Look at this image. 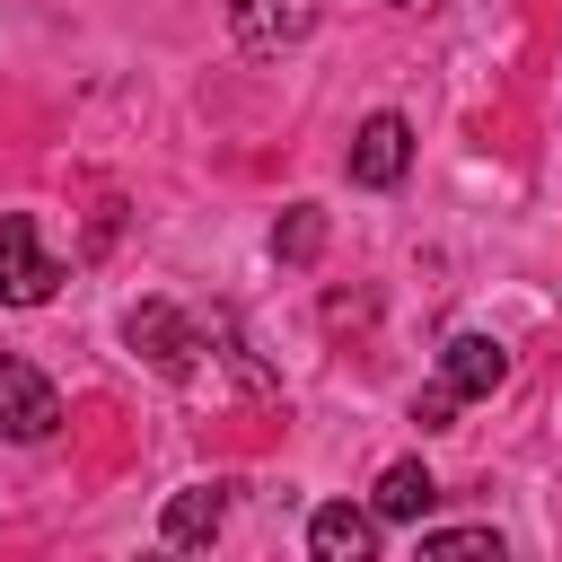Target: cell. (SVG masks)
<instances>
[{"mask_svg":"<svg viewBox=\"0 0 562 562\" xmlns=\"http://www.w3.org/2000/svg\"><path fill=\"white\" fill-rule=\"evenodd\" d=\"M316 9L325 0H228V26H237V44L246 53H290V44H307V26H316Z\"/></svg>","mask_w":562,"mask_h":562,"instance_id":"277c9868","label":"cell"},{"mask_svg":"<svg viewBox=\"0 0 562 562\" xmlns=\"http://www.w3.org/2000/svg\"><path fill=\"white\" fill-rule=\"evenodd\" d=\"M430 501H439V483H430V465H422V457H395V465L378 474V492H369V509H378V518H395V527L430 518Z\"/></svg>","mask_w":562,"mask_h":562,"instance_id":"9c48e42d","label":"cell"},{"mask_svg":"<svg viewBox=\"0 0 562 562\" xmlns=\"http://www.w3.org/2000/svg\"><path fill=\"white\" fill-rule=\"evenodd\" d=\"M316 255H325V211L316 202H290L272 220V263H316Z\"/></svg>","mask_w":562,"mask_h":562,"instance_id":"30bf717a","label":"cell"},{"mask_svg":"<svg viewBox=\"0 0 562 562\" xmlns=\"http://www.w3.org/2000/svg\"><path fill=\"white\" fill-rule=\"evenodd\" d=\"M457 404H465V395L439 378V386H422V395H413V422H422V430H448V413H457Z\"/></svg>","mask_w":562,"mask_h":562,"instance_id":"7c38bea8","label":"cell"},{"mask_svg":"<svg viewBox=\"0 0 562 562\" xmlns=\"http://www.w3.org/2000/svg\"><path fill=\"white\" fill-rule=\"evenodd\" d=\"M53 422H61L53 378H44L35 360L0 351V439H53Z\"/></svg>","mask_w":562,"mask_h":562,"instance_id":"3957f363","label":"cell"},{"mask_svg":"<svg viewBox=\"0 0 562 562\" xmlns=\"http://www.w3.org/2000/svg\"><path fill=\"white\" fill-rule=\"evenodd\" d=\"M53 290H61V263L44 255L35 220L26 211H0V299L9 307H44Z\"/></svg>","mask_w":562,"mask_h":562,"instance_id":"7a4b0ae2","label":"cell"},{"mask_svg":"<svg viewBox=\"0 0 562 562\" xmlns=\"http://www.w3.org/2000/svg\"><path fill=\"white\" fill-rule=\"evenodd\" d=\"M307 553H316V562H369V553H378V509L325 501V509L307 518Z\"/></svg>","mask_w":562,"mask_h":562,"instance_id":"8992f818","label":"cell"},{"mask_svg":"<svg viewBox=\"0 0 562 562\" xmlns=\"http://www.w3.org/2000/svg\"><path fill=\"white\" fill-rule=\"evenodd\" d=\"M404 167H413V123H404V114H369V123L351 132V184L386 193Z\"/></svg>","mask_w":562,"mask_h":562,"instance_id":"5b68a950","label":"cell"},{"mask_svg":"<svg viewBox=\"0 0 562 562\" xmlns=\"http://www.w3.org/2000/svg\"><path fill=\"white\" fill-rule=\"evenodd\" d=\"M123 342H132L149 369H167V378H193V369H202V325H193L176 299H140V307L123 316Z\"/></svg>","mask_w":562,"mask_h":562,"instance_id":"6da1fadb","label":"cell"},{"mask_svg":"<svg viewBox=\"0 0 562 562\" xmlns=\"http://www.w3.org/2000/svg\"><path fill=\"white\" fill-rule=\"evenodd\" d=\"M422 553H430V562H465V553H492V562H501V527H430Z\"/></svg>","mask_w":562,"mask_h":562,"instance_id":"8fae6325","label":"cell"},{"mask_svg":"<svg viewBox=\"0 0 562 562\" xmlns=\"http://www.w3.org/2000/svg\"><path fill=\"white\" fill-rule=\"evenodd\" d=\"M220 527H228V492H220V483H184V492L167 501V518H158V536H167L176 553H202Z\"/></svg>","mask_w":562,"mask_h":562,"instance_id":"52a82bcc","label":"cell"},{"mask_svg":"<svg viewBox=\"0 0 562 562\" xmlns=\"http://www.w3.org/2000/svg\"><path fill=\"white\" fill-rule=\"evenodd\" d=\"M439 378H448L457 395H492V386L509 378V342H501V334H457V342L439 351Z\"/></svg>","mask_w":562,"mask_h":562,"instance_id":"ba28073f","label":"cell"}]
</instances>
